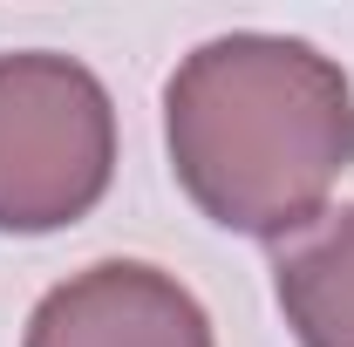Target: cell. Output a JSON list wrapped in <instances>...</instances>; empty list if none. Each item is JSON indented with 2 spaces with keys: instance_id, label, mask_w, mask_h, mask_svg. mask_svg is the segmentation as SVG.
<instances>
[{
  "instance_id": "cell-1",
  "label": "cell",
  "mask_w": 354,
  "mask_h": 347,
  "mask_svg": "<svg viewBox=\"0 0 354 347\" xmlns=\"http://www.w3.org/2000/svg\"><path fill=\"white\" fill-rule=\"evenodd\" d=\"M184 198L245 238H300L354 157V82L293 35H218L164 82Z\"/></svg>"
},
{
  "instance_id": "cell-2",
  "label": "cell",
  "mask_w": 354,
  "mask_h": 347,
  "mask_svg": "<svg viewBox=\"0 0 354 347\" xmlns=\"http://www.w3.org/2000/svg\"><path fill=\"white\" fill-rule=\"evenodd\" d=\"M116 177V102L75 55H0V232H62Z\"/></svg>"
},
{
  "instance_id": "cell-4",
  "label": "cell",
  "mask_w": 354,
  "mask_h": 347,
  "mask_svg": "<svg viewBox=\"0 0 354 347\" xmlns=\"http://www.w3.org/2000/svg\"><path fill=\"white\" fill-rule=\"evenodd\" d=\"M272 293L300 347H354V205L320 212L300 238L279 245Z\"/></svg>"
},
{
  "instance_id": "cell-3",
  "label": "cell",
  "mask_w": 354,
  "mask_h": 347,
  "mask_svg": "<svg viewBox=\"0 0 354 347\" xmlns=\"http://www.w3.org/2000/svg\"><path fill=\"white\" fill-rule=\"evenodd\" d=\"M21 347H218L198 293L143 259H102L48 286Z\"/></svg>"
}]
</instances>
